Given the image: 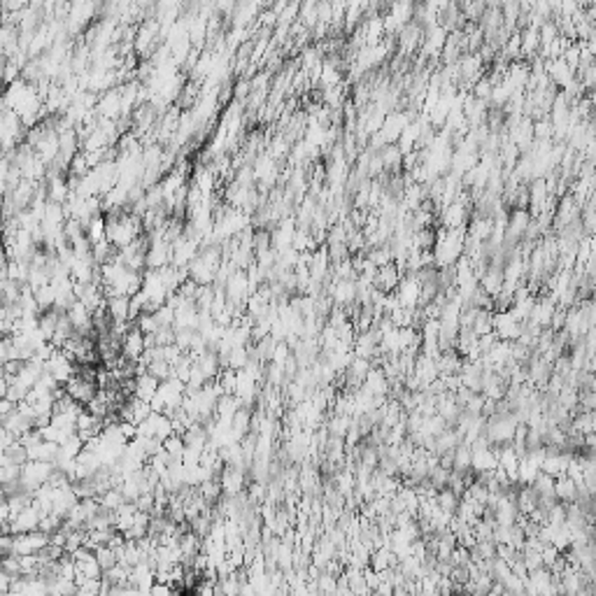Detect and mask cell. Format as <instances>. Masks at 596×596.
Listing matches in <instances>:
<instances>
[{
    "instance_id": "9",
    "label": "cell",
    "mask_w": 596,
    "mask_h": 596,
    "mask_svg": "<svg viewBox=\"0 0 596 596\" xmlns=\"http://www.w3.org/2000/svg\"><path fill=\"white\" fill-rule=\"evenodd\" d=\"M245 487V473L240 466H229L224 473H221V489H224L226 496L240 494Z\"/></svg>"
},
{
    "instance_id": "2",
    "label": "cell",
    "mask_w": 596,
    "mask_h": 596,
    "mask_svg": "<svg viewBox=\"0 0 596 596\" xmlns=\"http://www.w3.org/2000/svg\"><path fill=\"white\" fill-rule=\"evenodd\" d=\"M143 217L135 212H114L107 219V240L114 249H124L143 238Z\"/></svg>"
},
{
    "instance_id": "1",
    "label": "cell",
    "mask_w": 596,
    "mask_h": 596,
    "mask_svg": "<svg viewBox=\"0 0 596 596\" xmlns=\"http://www.w3.org/2000/svg\"><path fill=\"white\" fill-rule=\"evenodd\" d=\"M5 107L12 110L14 114H19L23 126L38 124L40 114H42V101H40V94H38V84L28 82V79H14V82L8 87Z\"/></svg>"
},
{
    "instance_id": "7",
    "label": "cell",
    "mask_w": 596,
    "mask_h": 596,
    "mask_svg": "<svg viewBox=\"0 0 596 596\" xmlns=\"http://www.w3.org/2000/svg\"><path fill=\"white\" fill-rule=\"evenodd\" d=\"M145 352H147V338L143 331L133 324V327L128 329V333L124 336V340H121V354L131 361H140L145 356Z\"/></svg>"
},
{
    "instance_id": "10",
    "label": "cell",
    "mask_w": 596,
    "mask_h": 596,
    "mask_svg": "<svg viewBox=\"0 0 596 596\" xmlns=\"http://www.w3.org/2000/svg\"><path fill=\"white\" fill-rule=\"evenodd\" d=\"M373 285H376L382 294H389L391 289H396L398 285H401V273H398V268L391 266V263L380 266L378 275H376V282H373Z\"/></svg>"
},
{
    "instance_id": "5",
    "label": "cell",
    "mask_w": 596,
    "mask_h": 596,
    "mask_svg": "<svg viewBox=\"0 0 596 596\" xmlns=\"http://www.w3.org/2000/svg\"><path fill=\"white\" fill-rule=\"evenodd\" d=\"M52 543V533L35 529L26 533H12V555H40Z\"/></svg>"
},
{
    "instance_id": "13",
    "label": "cell",
    "mask_w": 596,
    "mask_h": 596,
    "mask_svg": "<svg viewBox=\"0 0 596 596\" xmlns=\"http://www.w3.org/2000/svg\"><path fill=\"white\" fill-rule=\"evenodd\" d=\"M96 557H98V564L103 566V571L114 568L116 564H119V557H116V550L110 548V545H101V548H96Z\"/></svg>"
},
{
    "instance_id": "11",
    "label": "cell",
    "mask_w": 596,
    "mask_h": 596,
    "mask_svg": "<svg viewBox=\"0 0 596 596\" xmlns=\"http://www.w3.org/2000/svg\"><path fill=\"white\" fill-rule=\"evenodd\" d=\"M387 389H389V382H387V378L382 376V371H371L366 376V391L373 396H382L387 394Z\"/></svg>"
},
{
    "instance_id": "3",
    "label": "cell",
    "mask_w": 596,
    "mask_h": 596,
    "mask_svg": "<svg viewBox=\"0 0 596 596\" xmlns=\"http://www.w3.org/2000/svg\"><path fill=\"white\" fill-rule=\"evenodd\" d=\"M221 268L219 261V249L207 247L196 254V259L189 263V278L196 285H212V280H217V273Z\"/></svg>"
},
{
    "instance_id": "6",
    "label": "cell",
    "mask_w": 596,
    "mask_h": 596,
    "mask_svg": "<svg viewBox=\"0 0 596 596\" xmlns=\"http://www.w3.org/2000/svg\"><path fill=\"white\" fill-rule=\"evenodd\" d=\"M40 522H42V510L30 501L28 506L19 510L10 522H3V526H5V533H26V531L40 529Z\"/></svg>"
},
{
    "instance_id": "12",
    "label": "cell",
    "mask_w": 596,
    "mask_h": 596,
    "mask_svg": "<svg viewBox=\"0 0 596 596\" xmlns=\"http://www.w3.org/2000/svg\"><path fill=\"white\" fill-rule=\"evenodd\" d=\"M124 503H126V496L119 487H112V489H107L105 494H101V506L105 510H112V513L119 506H124Z\"/></svg>"
},
{
    "instance_id": "4",
    "label": "cell",
    "mask_w": 596,
    "mask_h": 596,
    "mask_svg": "<svg viewBox=\"0 0 596 596\" xmlns=\"http://www.w3.org/2000/svg\"><path fill=\"white\" fill-rule=\"evenodd\" d=\"M54 471H56L54 462H38V459H28V462L21 466L19 482L23 484V489H26V491L35 494V491H38L42 484L49 482V477H52Z\"/></svg>"
},
{
    "instance_id": "8",
    "label": "cell",
    "mask_w": 596,
    "mask_h": 596,
    "mask_svg": "<svg viewBox=\"0 0 596 596\" xmlns=\"http://www.w3.org/2000/svg\"><path fill=\"white\" fill-rule=\"evenodd\" d=\"M158 387H161V380H158L156 376H152L150 371L147 373H140V376H135L133 380V396L143 398V401H154Z\"/></svg>"
}]
</instances>
